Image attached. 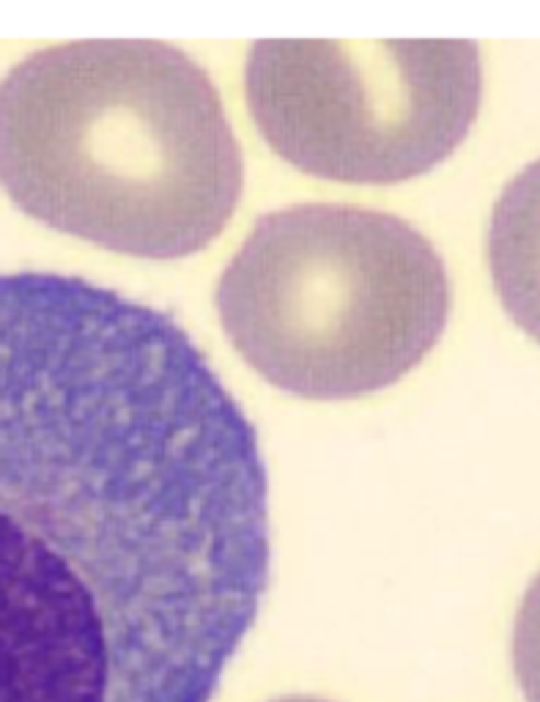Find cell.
Instances as JSON below:
<instances>
[{
  "label": "cell",
  "instance_id": "cell-2",
  "mask_svg": "<svg viewBox=\"0 0 540 702\" xmlns=\"http://www.w3.org/2000/svg\"><path fill=\"white\" fill-rule=\"evenodd\" d=\"M0 187L55 231L165 261L220 236L244 159L189 55L90 39L39 49L0 80Z\"/></svg>",
  "mask_w": 540,
  "mask_h": 702
},
{
  "label": "cell",
  "instance_id": "cell-1",
  "mask_svg": "<svg viewBox=\"0 0 540 702\" xmlns=\"http://www.w3.org/2000/svg\"><path fill=\"white\" fill-rule=\"evenodd\" d=\"M269 576L258 437L192 338L0 274V702H212Z\"/></svg>",
  "mask_w": 540,
  "mask_h": 702
},
{
  "label": "cell",
  "instance_id": "cell-3",
  "mask_svg": "<svg viewBox=\"0 0 540 702\" xmlns=\"http://www.w3.org/2000/svg\"><path fill=\"white\" fill-rule=\"evenodd\" d=\"M223 329L274 387L313 400L384 390L445 332L447 269L406 219L299 203L255 222L217 286Z\"/></svg>",
  "mask_w": 540,
  "mask_h": 702
},
{
  "label": "cell",
  "instance_id": "cell-4",
  "mask_svg": "<svg viewBox=\"0 0 540 702\" xmlns=\"http://www.w3.org/2000/svg\"><path fill=\"white\" fill-rule=\"evenodd\" d=\"M244 93L258 132L294 168L398 184L463 143L483 66L466 39H267L247 55Z\"/></svg>",
  "mask_w": 540,
  "mask_h": 702
},
{
  "label": "cell",
  "instance_id": "cell-5",
  "mask_svg": "<svg viewBox=\"0 0 540 702\" xmlns=\"http://www.w3.org/2000/svg\"><path fill=\"white\" fill-rule=\"evenodd\" d=\"M491 269L516 324L540 341V162L518 176L496 206Z\"/></svg>",
  "mask_w": 540,
  "mask_h": 702
},
{
  "label": "cell",
  "instance_id": "cell-6",
  "mask_svg": "<svg viewBox=\"0 0 540 702\" xmlns=\"http://www.w3.org/2000/svg\"><path fill=\"white\" fill-rule=\"evenodd\" d=\"M271 702H329V700H321V697H308V694H291V697H280V700H271Z\"/></svg>",
  "mask_w": 540,
  "mask_h": 702
}]
</instances>
